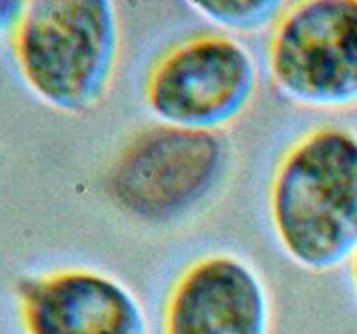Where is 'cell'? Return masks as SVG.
I'll use <instances>...</instances> for the list:
<instances>
[{"label":"cell","mask_w":357,"mask_h":334,"mask_svg":"<svg viewBox=\"0 0 357 334\" xmlns=\"http://www.w3.org/2000/svg\"><path fill=\"white\" fill-rule=\"evenodd\" d=\"M268 219L298 268L326 273L357 250V129L317 124L296 136L272 170Z\"/></svg>","instance_id":"1"},{"label":"cell","mask_w":357,"mask_h":334,"mask_svg":"<svg viewBox=\"0 0 357 334\" xmlns=\"http://www.w3.org/2000/svg\"><path fill=\"white\" fill-rule=\"evenodd\" d=\"M260 65L225 31H197L164 49L143 79V101L157 122L222 132L251 108Z\"/></svg>","instance_id":"4"},{"label":"cell","mask_w":357,"mask_h":334,"mask_svg":"<svg viewBox=\"0 0 357 334\" xmlns=\"http://www.w3.org/2000/svg\"><path fill=\"white\" fill-rule=\"evenodd\" d=\"M188 6L216 30L236 33H257L271 30L281 16L286 2L281 0H208Z\"/></svg>","instance_id":"8"},{"label":"cell","mask_w":357,"mask_h":334,"mask_svg":"<svg viewBox=\"0 0 357 334\" xmlns=\"http://www.w3.org/2000/svg\"><path fill=\"white\" fill-rule=\"evenodd\" d=\"M349 264H351L352 287H354V292H356V296H357V250L354 253V256L351 257V261H349Z\"/></svg>","instance_id":"9"},{"label":"cell","mask_w":357,"mask_h":334,"mask_svg":"<svg viewBox=\"0 0 357 334\" xmlns=\"http://www.w3.org/2000/svg\"><path fill=\"white\" fill-rule=\"evenodd\" d=\"M23 334H149V317L122 278L86 264L33 271L14 289Z\"/></svg>","instance_id":"6"},{"label":"cell","mask_w":357,"mask_h":334,"mask_svg":"<svg viewBox=\"0 0 357 334\" xmlns=\"http://www.w3.org/2000/svg\"><path fill=\"white\" fill-rule=\"evenodd\" d=\"M230 166L232 148L223 132L155 122L117 150L105 188L124 214L169 225L204 207L227 181Z\"/></svg>","instance_id":"3"},{"label":"cell","mask_w":357,"mask_h":334,"mask_svg":"<svg viewBox=\"0 0 357 334\" xmlns=\"http://www.w3.org/2000/svg\"><path fill=\"white\" fill-rule=\"evenodd\" d=\"M274 89L316 111L357 108V0L286 2L268 33Z\"/></svg>","instance_id":"5"},{"label":"cell","mask_w":357,"mask_h":334,"mask_svg":"<svg viewBox=\"0 0 357 334\" xmlns=\"http://www.w3.org/2000/svg\"><path fill=\"white\" fill-rule=\"evenodd\" d=\"M272 296L258 268L229 250L188 261L162 305V334H271Z\"/></svg>","instance_id":"7"},{"label":"cell","mask_w":357,"mask_h":334,"mask_svg":"<svg viewBox=\"0 0 357 334\" xmlns=\"http://www.w3.org/2000/svg\"><path fill=\"white\" fill-rule=\"evenodd\" d=\"M7 37L21 80L49 108L84 115L107 100L122 54L114 2H23Z\"/></svg>","instance_id":"2"}]
</instances>
